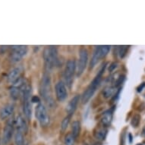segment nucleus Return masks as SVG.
<instances>
[{"instance_id": "obj_1", "label": "nucleus", "mask_w": 145, "mask_h": 145, "mask_svg": "<svg viewBox=\"0 0 145 145\" xmlns=\"http://www.w3.org/2000/svg\"><path fill=\"white\" fill-rule=\"evenodd\" d=\"M51 78L49 73H44L40 84V94L45 103L50 107L55 106V101L52 97Z\"/></svg>"}, {"instance_id": "obj_2", "label": "nucleus", "mask_w": 145, "mask_h": 145, "mask_svg": "<svg viewBox=\"0 0 145 145\" xmlns=\"http://www.w3.org/2000/svg\"><path fill=\"white\" fill-rule=\"evenodd\" d=\"M105 68H106V65H104L102 67V69H100V71L98 72V74L96 75V77L93 78V80L90 82V85L88 86L87 89H86L84 93L81 95V102L83 104H85L90 100V99L93 96L96 90L97 89L98 86L100 84V81L102 80V76L103 72H104Z\"/></svg>"}, {"instance_id": "obj_3", "label": "nucleus", "mask_w": 145, "mask_h": 145, "mask_svg": "<svg viewBox=\"0 0 145 145\" xmlns=\"http://www.w3.org/2000/svg\"><path fill=\"white\" fill-rule=\"evenodd\" d=\"M43 59L45 62L46 68L48 71L53 69L58 63L57 48L53 46H50L44 49Z\"/></svg>"}, {"instance_id": "obj_4", "label": "nucleus", "mask_w": 145, "mask_h": 145, "mask_svg": "<svg viewBox=\"0 0 145 145\" xmlns=\"http://www.w3.org/2000/svg\"><path fill=\"white\" fill-rule=\"evenodd\" d=\"M31 87L27 84L22 90L23 97V112L27 119H31L32 116V105H31Z\"/></svg>"}, {"instance_id": "obj_5", "label": "nucleus", "mask_w": 145, "mask_h": 145, "mask_svg": "<svg viewBox=\"0 0 145 145\" xmlns=\"http://www.w3.org/2000/svg\"><path fill=\"white\" fill-rule=\"evenodd\" d=\"M75 72H76V62H75V60H69L65 65V68L64 70V83L69 88H71V85L73 83V77H74Z\"/></svg>"}, {"instance_id": "obj_6", "label": "nucleus", "mask_w": 145, "mask_h": 145, "mask_svg": "<svg viewBox=\"0 0 145 145\" xmlns=\"http://www.w3.org/2000/svg\"><path fill=\"white\" fill-rule=\"evenodd\" d=\"M35 116L41 127H46L50 124V116L48 114L45 105L43 103H40L37 106L35 110Z\"/></svg>"}, {"instance_id": "obj_7", "label": "nucleus", "mask_w": 145, "mask_h": 145, "mask_svg": "<svg viewBox=\"0 0 145 145\" xmlns=\"http://www.w3.org/2000/svg\"><path fill=\"white\" fill-rule=\"evenodd\" d=\"M88 51L85 48H81L79 51V59L78 64H76L77 76H81L85 70L88 62Z\"/></svg>"}, {"instance_id": "obj_8", "label": "nucleus", "mask_w": 145, "mask_h": 145, "mask_svg": "<svg viewBox=\"0 0 145 145\" xmlns=\"http://www.w3.org/2000/svg\"><path fill=\"white\" fill-rule=\"evenodd\" d=\"M14 119L13 118H10L8 120H7L6 125L3 129V138H2L3 144L6 145L12 140V137L14 135Z\"/></svg>"}, {"instance_id": "obj_9", "label": "nucleus", "mask_w": 145, "mask_h": 145, "mask_svg": "<svg viewBox=\"0 0 145 145\" xmlns=\"http://www.w3.org/2000/svg\"><path fill=\"white\" fill-rule=\"evenodd\" d=\"M10 59L12 62H18L23 59L27 52V46H12Z\"/></svg>"}, {"instance_id": "obj_10", "label": "nucleus", "mask_w": 145, "mask_h": 145, "mask_svg": "<svg viewBox=\"0 0 145 145\" xmlns=\"http://www.w3.org/2000/svg\"><path fill=\"white\" fill-rule=\"evenodd\" d=\"M55 92L56 97L59 102H62L66 100L68 97V90H67L66 85L63 81H59L56 84Z\"/></svg>"}, {"instance_id": "obj_11", "label": "nucleus", "mask_w": 145, "mask_h": 145, "mask_svg": "<svg viewBox=\"0 0 145 145\" xmlns=\"http://www.w3.org/2000/svg\"><path fill=\"white\" fill-rule=\"evenodd\" d=\"M79 100H80V96L79 95L74 96V97H72L66 106V112L69 116H71L74 114V112H75L77 109V106H78V104Z\"/></svg>"}, {"instance_id": "obj_12", "label": "nucleus", "mask_w": 145, "mask_h": 145, "mask_svg": "<svg viewBox=\"0 0 145 145\" xmlns=\"http://www.w3.org/2000/svg\"><path fill=\"white\" fill-rule=\"evenodd\" d=\"M14 126L16 127V130L22 131L24 134L27 131V124L22 115H18L14 119Z\"/></svg>"}, {"instance_id": "obj_13", "label": "nucleus", "mask_w": 145, "mask_h": 145, "mask_svg": "<svg viewBox=\"0 0 145 145\" xmlns=\"http://www.w3.org/2000/svg\"><path fill=\"white\" fill-rule=\"evenodd\" d=\"M22 73V67H15L10 71L8 74V81L9 83L14 84L15 83L18 79L21 78V74Z\"/></svg>"}, {"instance_id": "obj_14", "label": "nucleus", "mask_w": 145, "mask_h": 145, "mask_svg": "<svg viewBox=\"0 0 145 145\" xmlns=\"http://www.w3.org/2000/svg\"><path fill=\"white\" fill-rule=\"evenodd\" d=\"M112 116H113V110L110 109L106 111H105L101 117V124L103 127H109L111 125L112 121Z\"/></svg>"}, {"instance_id": "obj_15", "label": "nucleus", "mask_w": 145, "mask_h": 145, "mask_svg": "<svg viewBox=\"0 0 145 145\" xmlns=\"http://www.w3.org/2000/svg\"><path fill=\"white\" fill-rule=\"evenodd\" d=\"M14 110V105L8 104L2 108L0 110V119L2 120H5L12 116Z\"/></svg>"}, {"instance_id": "obj_16", "label": "nucleus", "mask_w": 145, "mask_h": 145, "mask_svg": "<svg viewBox=\"0 0 145 145\" xmlns=\"http://www.w3.org/2000/svg\"><path fill=\"white\" fill-rule=\"evenodd\" d=\"M100 59H102L101 52H100V46H95L94 50H93V55L90 59V69H93L96 66V65L97 64L98 62L100 61Z\"/></svg>"}, {"instance_id": "obj_17", "label": "nucleus", "mask_w": 145, "mask_h": 145, "mask_svg": "<svg viewBox=\"0 0 145 145\" xmlns=\"http://www.w3.org/2000/svg\"><path fill=\"white\" fill-rule=\"evenodd\" d=\"M107 135V129L106 127L102 126L101 128L97 129V130L94 132V136H95L96 139L99 141H103L106 139Z\"/></svg>"}, {"instance_id": "obj_18", "label": "nucleus", "mask_w": 145, "mask_h": 145, "mask_svg": "<svg viewBox=\"0 0 145 145\" xmlns=\"http://www.w3.org/2000/svg\"><path fill=\"white\" fill-rule=\"evenodd\" d=\"M24 134L22 131L16 130L14 134V144L16 145H23L24 144Z\"/></svg>"}, {"instance_id": "obj_19", "label": "nucleus", "mask_w": 145, "mask_h": 145, "mask_svg": "<svg viewBox=\"0 0 145 145\" xmlns=\"http://www.w3.org/2000/svg\"><path fill=\"white\" fill-rule=\"evenodd\" d=\"M81 131V123L78 121H74L71 124V135L76 139L80 135Z\"/></svg>"}, {"instance_id": "obj_20", "label": "nucleus", "mask_w": 145, "mask_h": 145, "mask_svg": "<svg viewBox=\"0 0 145 145\" xmlns=\"http://www.w3.org/2000/svg\"><path fill=\"white\" fill-rule=\"evenodd\" d=\"M21 93H22V89L20 88H18V87L13 85L12 88H10V94H11L12 99H14V100L18 99Z\"/></svg>"}, {"instance_id": "obj_21", "label": "nucleus", "mask_w": 145, "mask_h": 145, "mask_svg": "<svg viewBox=\"0 0 145 145\" xmlns=\"http://www.w3.org/2000/svg\"><path fill=\"white\" fill-rule=\"evenodd\" d=\"M116 91V88L115 87H107L103 91V96L105 98H106V99L107 98H110L114 94Z\"/></svg>"}, {"instance_id": "obj_22", "label": "nucleus", "mask_w": 145, "mask_h": 145, "mask_svg": "<svg viewBox=\"0 0 145 145\" xmlns=\"http://www.w3.org/2000/svg\"><path fill=\"white\" fill-rule=\"evenodd\" d=\"M65 145H74L75 143V138L71 133H69L65 137L64 140Z\"/></svg>"}, {"instance_id": "obj_23", "label": "nucleus", "mask_w": 145, "mask_h": 145, "mask_svg": "<svg viewBox=\"0 0 145 145\" xmlns=\"http://www.w3.org/2000/svg\"><path fill=\"white\" fill-rule=\"evenodd\" d=\"M129 47L128 46H120L119 50V57L121 58V59H123L125 56L127 54V52H128V50H129Z\"/></svg>"}, {"instance_id": "obj_24", "label": "nucleus", "mask_w": 145, "mask_h": 145, "mask_svg": "<svg viewBox=\"0 0 145 145\" xmlns=\"http://www.w3.org/2000/svg\"><path fill=\"white\" fill-rule=\"evenodd\" d=\"M70 118H71V116H67L66 117H65L63 120L62 121V123H61V129H62V131H65L68 128V126H69V123H70Z\"/></svg>"}, {"instance_id": "obj_25", "label": "nucleus", "mask_w": 145, "mask_h": 145, "mask_svg": "<svg viewBox=\"0 0 145 145\" xmlns=\"http://www.w3.org/2000/svg\"><path fill=\"white\" fill-rule=\"evenodd\" d=\"M110 46H100V52H101V57L104 58L110 52Z\"/></svg>"}, {"instance_id": "obj_26", "label": "nucleus", "mask_w": 145, "mask_h": 145, "mask_svg": "<svg viewBox=\"0 0 145 145\" xmlns=\"http://www.w3.org/2000/svg\"><path fill=\"white\" fill-rule=\"evenodd\" d=\"M140 115L135 114L133 116L132 119H131V125L133 126V127H135V128L138 127L139 123H140Z\"/></svg>"}, {"instance_id": "obj_27", "label": "nucleus", "mask_w": 145, "mask_h": 145, "mask_svg": "<svg viewBox=\"0 0 145 145\" xmlns=\"http://www.w3.org/2000/svg\"><path fill=\"white\" fill-rule=\"evenodd\" d=\"M125 75H120V76L116 79V81H115V84H114L115 88H116L121 85V84L124 82V81H125Z\"/></svg>"}, {"instance_id": "obj_28", "label": "nucleus", "mask_w": 145, "mask_h": 145, "mask_svg": "<svg viewBox=\"0 0 145 145\" xmlns=\"http://www.w3.org/2000/svg\"><path fill=\"white\" fill-rule=\"evenodd\" d=\"M31 103H40V99L38 97H36V96L31 97Z\"/></svg>"}, {"instance_id": "obj_29", "label": "nucleus", "mask_w": 145, "mask_h": 145, "mask_svg": "<svg viewBox=\"0 0 145 145\" xmlns=\"http://www.w3.org/2000/svg\"><path fill=\"white\" fill-rule=\"evenodd\" d=\"M116 67H117V63H116V62H113V63H112V64H111V65H110L109 70H110V71H113V70H114V69H116Z\"/></svg>"}, {"instance_id": "obj_30", "label": "nucleus", "mask_w": 145, "mask_h": 145, "mask_svg": "<svg viewBox=\"0 0 145 145\" xmlns=\"http://www.w3.org/2000/svg\"><path fill=\"white\" fill-rule=\"evenodd\" d=\"M144 87H145V83L141 84L138 87V89H137V90H138V92H141V91H142V89L144 88Z\"/></svg>"}, {"instance_id": "obj_31", "label": "nucleus", "mask_w": 145, "mask_h": 145, "mask_svg": "<svg viewBox=\"0 0 145 145\" xmlns=\"http://www.w3.org/2000/svg\"><path fill=\"white\" fill-rule=\"evenodd\" d=\"M141 135H142V136L145 137V126H144V129H143L142 133H141Z\"/></svg>"}, {"instance_id": "obj_32", "label": "nucleus", "mask_w": 145, "mask_h": 145, "mask_svg": "<svg viewBox=\"0 0 145 145\" xmlns=\"http://www.w3.org/2000/svg\"><path fill=\"white\" fill-rule=\"evenodd\" d=\"M129 138H130V142H131V140H132V138H131V135H129Z\"/></svg>"}, {"instance_id": "obj_33", "label": "nucleus", "mask_w": 145, "mask_h": 145, "mask_svg": "<svg viewBox=\"0 0 145 145\" xmlns=\"http://www.w3.org/2000/svg\"><path fill=\"white\" fill-rule=\"evenodd\" d=\"M23 145H27V143H24V144Z\"/></svg>"}, {"instance_id": "obj_34", "label": "nucleus", "mask_w": 145, "mask_h": 145, "mask_svg": "<svg viewBox=\"0 0 145 145\" xmlns=\"http://www.w3.org/2000/svg\"><path fill=\"white\" fill-rule=\"evenodd\" d=\"M84 145H88V144H84Z\"/></svg>"}, {"instance_id": "obj_35", "label": "nucleus", "mask_w": 145, "mask_h": 145, "mask_svg": "<svg viewBox=\"0 0 145 145\" xmlns=\"http://www.w3.org/2000/svg\"><path fill=\"white\" fill-rule=\"evenodd\" d=\"M138 145H141V144H138Z\"/></svg>"}]
</instances>
